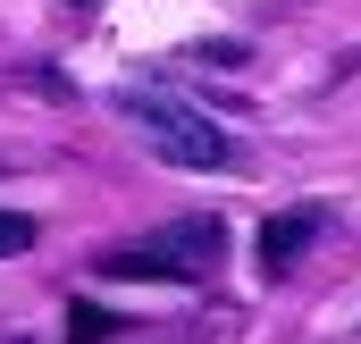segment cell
<instances>
[{
    "mask_svg": "<svg viewBox=\"0 0 361 344\" xmlns=\"http://www.w3.org/2000/svg\"><path fill=\"white\" fill-rule=\"evenodd\" d=\"M118 101V118L160 152V160H177V168H193V176H235L244 168V143L227 135V126H210L202 109H185L177 92H109Z\"/></svg>",
    "mask_w": 361,
    "mask_h": 344,
    "instance_id": "6da1fadb",
    "label": "cell"
},
{
    "mask_svg": "<svg viewBox=\"0 0 361 344\" xmlns=\"http://www.w3.org/2000/svg\"><path fill=\"white\" fill-rule=\"evenodd\" d=\"M219 252H227V219L193 210V219L152 227L143 244H118V252H101V277H160V285H185V277L219 269Z\"/></svg>",
    "mask_w": 361,
    "mask_h": 344,
    "instance_id": "7a4b0ae2",
    "label": "cell"
},
{
    "mask_svg": "<svg viewBox=\"0 0 361 344\" xmlns=\"http://www.w3.org/2000/svg\"><path fill=\"white\" fill-rule=\"evenodd\" d=\"M319 227H328V210H311V202H302V210H277L269 227H261V277H294V260L311 252V244H319Z\"/></svg>",
    "mask_w": 361,
    "mask_h": 344,
    "instance_id": "3957f363",
    "label": "cell"
},
{
    "mask_svg": "<svg viewBox=\"0 0 361 344\" xmlns=\"http://www.w3.org/2000/svg\"><path fill=\"white\" fill-rule=\"evenodd\" d=\"M34 235H42V227H34V219H25V210H0V260H17V252H34Z\"/></svg>",
    "mask_w": 361,
    "mask_h": 344,
    "instance_id": "277c9868",
    "label": "cell"
}]
</instances>
